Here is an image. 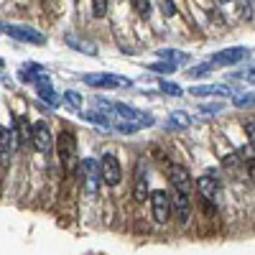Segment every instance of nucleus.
<instances>
[{"label":"nucleus","mask_w":255,"mask_h":255,"mask_svg":"<svg viewBox=\"0 0 255 255\" xmlns=\"http://www.w3.org/2000/svg\"><path fill=\"white\" fill-rule=\"evenodd\" d=\"M77 174H79V184H82V194L87 197V199H95V197L100 194V186L105 184V179H102V166H100L95 158H82Z\"/></svg>","instance_id":"1"},{"label":"nucleus","mask_w":255,"mask_h":255,"mask_svg":"<svg viewBox=\"0 0 255 255\" xmlns=\"http://www.w3.org/2000/svg\"><path fill=\"white\" fill-rule=\"evenodd\" d=\"M97 108L105 110L110 115L113 123H120V120H133V123H140L143 128L148 125H153V115H148V113H140L135 108H130V105H123V102H105V100H97Z\"/></svg>","instance_id":"2"},{"label":"nucleus","mask_w":255,"mask_h":255,"mask_svg":"<svg viewBox=\"0 0 255 255\" xmlns=\"http://www.w3.org/2000/svg\"><path fill=\"white\" fill-rule=\"evenodd\" d=\"M56 151H59V161L67 171H74L77 168V140H74V133L72 130H64L59 133L56 138Z\"/></svg>","instance_id":"3"},{"label":"nucleus","mask_w":255,"mask_h":255,"mask_svg":"<svg viewBox=\"0 0 255 255\" xmlns=\"http://www.w3.org/2000/svg\"><path fill=\"white\" fill-rule=\"evenodd\" d=\"M151 215H153V220L158 225H166L168 217L174 215V202H171V197H168L166 191L158 189V191L151 194Z\"/></svg>","instance_id":"4"},{"label":"nucleus","mask_w":255,"mask_h":255,"mask_svg":"<svg viewBox=\"0 0 255 255\" xmlns=\"http://www.w3.org/2000/svg\"><path fill=\"white\" fill-rule=\"evenodd\" d=\"M3 33H8L10 38L15 41H26V44H33V46H44L46 44V36L36 31V28H28V26H15V23H3Z\"/></svg>","instance_id":"5"},{"label":"nucleus","mask_w":255,"mask_h":255,"mask_svg":"<svg viewBox=\"0 0 255 255\" xmlns=\"http://www.w3.org/2000/svg\"><path fill=\"white\" fill-rule=\"evenodd\" d=\"M168 179H171L174 191H181V194L191 197V191H194V179H191L189 168H184L179 163H171L168 166Z\"/></svg>","instance_id":"6"},{"label":"nucleus","mask_w":255,"mask_h":255,"mask_svg":"<svg viewBox=\"0 0 255 255\" xmlns=\"http://www.w3.org/2000/svg\"><path fill=\"white\" fill-rule=\"evenodd\" d=\"M248 56V49L245 46H232V49H222L212 56V67H235L243 59Z\"/></svg>","instance_id":"7"},{"label":"nucleus","mask_w":255,"mask_h":255,"mask_svg":"<svg viewBox=\"0 0 255 255\" xmlns=\"http://www.w3.org/2000/svg\"><path fill=\"white\" fill-rule=\"evenodd\" d=\"M33 148L38 153H51L54 151V138H51V130H49V125L46 123H33Z\"/></svg>","instance_id":"8"},{"label":"nucleus","mask_w":255,"mask_h":255,"mask_svg":"<svg viewBox=\"0 0 255 255\" xmlns=\"http://www.w3.org/2000/svg\"><path fill=\"white\" fill-rule=\"evenodd\" d=\"M100 166H102V179H105V184H108V186H118L120 179H123V168H120L118 158H115L113 153H105V156L100 158Z\"/></svg>","instance_id":"9"},{"label":"nucleus","mask_w":255,"mask_h":255,"mask_svg":"<svg viewBox=\"0 0 255 255\" xmlns=\"http://www.w3.org/2000/svg\"><path fill=\"white\" fill-rule=\"evenodd\" d=\"M82 82L90 84V87H100V90H115V87H120V84H130L125 79H118L115 74H84Z\"/></svg>","instance_id":"10"},{"label":"nucleus","mask_w":255,"mask_h":255,"mask_svg":"<svg viewBox=\"0 0 255 255\" xmlns=\"http://www.w3.org/2000/svg\"><path fill=\"white\" fill-rule=\"evenodd\" d=\"M191 97H230L232 87L230 84H199V87L189 90Z\"/></svg>","instance_id":"11"},{"label":"nucleus","mask_w":255,"mask_h":255,"mask_svg":"<svg viewBox=\"0 0 255 255\" xmlns=\"http://www.w3.org/2000/svg\"><path fill=\"white\" fill-rule=\"evenodd\" d=\"M171 202H174V215L181 225L191 220V197L181 194V191H171Z\"/></svg>","instance_id":"12"},{"label":"nucleus","mask_w":255,"mask_h":255,"mask_svg":"<svg viewBox=\"0 0 255 255\" xmlns=\"http://www.w3.org/2000/svg\"><path fill=\"white\" fill-rule=\"evenodd\" d=\"M197 189H199V194H202L204 199H217V194H220V181H217L215 174H204V176L197 179Z\"/></svg>","instance_id":"13"},{"label":"nucleus","mask_w":255,"mask_h":255,"mask_svg":"<svg viewBox=\"0 0 255 255\" xmlns=\"http://www.w3.org/2000/svg\"><path fill=\"white\" fill-rule=\"evenodd\" d=\"M133 197H135V202H145V199H148V174H145V163H138Z\"/></svg>","instance_id":"14"},{"label":"nucleus","mask_w":255,"mask_h":255,"mask_svg":"<svg viewBox=\"0 0 255 255\" xmlns=\"http://www.w3.org/2000/svg\"><path fill=\"white\" fill-rule=\"evenodd\" d=\"M156 56L163 59V61H174L176 67H179V64H189V54H184V51H179V49H158Z\"/></svg>","instance_id":"15"},{"label":"nucleus","mask_w":255,"mask_h":255,"mask_svg":"<svg viewBox=\"0 0 255 255\" xmlns=\"http://www.w3.org/2000/svg\"><path fill=\"white\" fill-rule=\"evenodd\" d=\"M67 46H72V49H77V51H82V54H90V56L97 54V46L92 44V41H82V38H77V36H67Z\"/></svg>","instance_id":"16"},{"label":"nucleus","mask_w":255,"mask_h":255,"mask_svg":"<svg viewBox=\"0 0 255 255\" xmlns=\"http://www.w3.org/2000/svg\"><path fill=\"white\" fill-rule=\"evenodd\" d=\"M232 105H235V108H240V110L255 108V92H240L238 97H232Z\"/></svg>","instance_id":"17"},{"label":"nucleus","mask_w":255,"mask_h":255,"mask_svg":"<svg viewBox=\"0 0 255 255\" xmlns=\"http://www.w3.org/2000/svg\"><path fill=\"white\" fill-rule=\"evenodd\" d=\"M168 128H189L191 125V118L186 115V113H171V115H168V123H166Z\"/></svg>","instance_id":"18"},{"label":"nucleus","mask_w":255,"mask_h":255,"mask_svg":"<svg viewBox=\"0 0 255 255\" xmlns=\"http://www.w3.org/2000/svg\"><path fill=\"white\" fill-rule=\"evenodd\" d=\"M148 69H151V72H158V74H171V72H176V64H174V61L158 59L156 64H148Z\"/></svg>","instance_id":"19"},{"label":"nucleus","mask_w":255,"mask_h":255,"mask_svg":"<svg viewBox=\"0 0 255 255\" xmlns=\"http://www.w3.org/2000/svg\"><path fill=\"white\" fill-rule=\"evenodd\" d=\"M130 3H133V8H135V13H138L140 18L151 15V0H130Z\"/></svg>","instance_id":"20"},{"label":"nucleus","mask_w":255,"mask_h":255,"mask_svg":"<svg viewBox=\"0 0 255 255\" xmlns=\"http://www.w3.org/2000/svg\"><path fill=\"white\" fill-rule=\"evenodd\" d=\"M158 87H161V92H166V95H174V97L181 95V87H179V84L168 82V79H158Z\"/></svg>","instance_id":"21"},{"label":"nucleus","mask_w":255,"mask_h":255,"mask_svg":"<svg viewBox=\"0 0 255 255\" xmlns=\"http://www.w3.org/2000/svg\"><path fill=\"white\" fill-rule=\"evenodd\" d=\"M64 102H67L72 110H82V97L77 92H64Z\"/></svg>","instance_id":"22"},{"label":"nucleus","mask_w":255,"mask_h":255,"mask_svg":"<svg viewBox=\"0 0 255 255\" xmlns=\"http://www.w3.org/2000/svg\"><path fill=\"white\" fill-rule=\"evenodd\" d=\"M209 69H212V61L209 64H199V67H189V77H204V74H209Z\"/></svg>","instance_id":"23"},{"label":"nucleus","mask_w":255,"mask_h":255,"mask_svg":"<svg viewBox=\"0 0 255 255\" xmlns=\"http://www.w3.org/2000/svg\"><path fill=\"white\" fill-rule=\"evenodd\" d=\"M105 10H108V0H92V13H95L97 18H102Z\"/></svg>","instance_id":"24"},{"label":"nucleus","mask_w":255,"mask_h":255,"mask_svg":"<svg viewBox=\"0 0 255 255\" xmlns=\"http://www.w3.org/2000/svg\"><path fill=\"white\" fill-rule=\"evenodd\" d=\"M158 5H161V10H163V15H176V5L171 3V0H158Z\"/></svg>","instance_id":"25"},{"label":"nucleus","mask_w":255,"mask_h":255,"mask_svg":"<svg viewBox=\"0 0 255 255\" xmlns=\"http://www.w3.org/2000/svg\"><path fill=\"white\" fill-rule=\"evenodd\" d=\"M245 130H248V138H250V145H253V151H255V120L245 125Z\"/></svg>","instance_id":"26"},{"label":"nucleus","mask_w":255,"mask_h":255,"mask_svg":"<svg viewBox=\"0 0 255 255\" xmlns=\"http://www.w3.org/2000/svg\"><path fill=\"white\" fill-rule=\"evenodd\" d=\"M245 168H248V174H250V181L255 184V158H245Z\"/></svg>","instance_id":"27"},{"label":"nucleus","mask_w":255,"mask_h":255,"mask_svg":"<svg viewBox=\"0 0 255 255\" xmlns=\"http://www.w3.org/2000/svg\"><path fill=\"white\" fill-rule=\"evenodd\" d=\"M222 110V105H202V113H209V115H215Z\"/></svg>","instance_id":"28"},{"label":"nucleus","mask_w":255,"mask_h":255,"mask_svg":"<svg viewBox=\"0 0 255 255\" xmlns=\"http://www.w3.org/2000/svg\"><path fill=\"white\" fill-rule=\"evenodd\" d=\"M243 79H248V82H253V84H255V69H250V72H248Z\"/></svg>","instance_id":"29"},{"label":"nucleus","mask_w":255,"mask_h":255,"mask_svg":"<svg viewBox=\"0 0 255 255\" xmlns=\"http://www.w3.org/2000/svg\"><path fill=\"white\" fill-rule=\"evenodd\" d=\"M217 3H230V0H217Z\"/></svg>","instance_id":"30"}]
</instances>
